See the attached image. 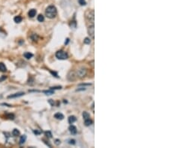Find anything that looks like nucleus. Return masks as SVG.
I'll return each mask as SVG.
<instances>
[{"mask_svg":"<svg viewBox=\"0 0 169 148\" xmlns=\"http://www.w3.org/2000/svg\"><path fill=\"white\" fill-rule=\"evenodd\" d=\"M92 123V120H90V118L87 120H84V124H85V126H90Z\"/></svg>","mask_w":169,"mask_h":148,"instance_id":"16","label":"nucleus"},{"mask_svg":"<svg viewBox=\"0 0 169 148\" xmlns=\"http://www.w3.org/2000/svg\"><path fill=\"white\" fill-rule=\"evenodd\" d=\"M94 11H89L86 14V17H87V19L90 22H92V24H94Z\"/></svg>","mask_w":169,"mask_h":148,"instance_id":"3","label":"nucleus"},{"mask_svg":"<svg viewBox=\"0 0 169 148\" xmlns=\"http://www.w3.org/2000/svg\"><path fill=\"white\" fill-rule=\"evenodd\" d=\"M22 17L21 16H17V17H14V20L16 23H20L21 22H22Z\"/></svg>","mask_w":169,"mask_h":148,"instance_id":"14","label":"nucleus"},{"mask_svg":"<svg viewBox=\"0 0 169 148\" xmlns=\"http://www.w3.org/2000/svg\"><path fill=\"white\" fill-rule=\"evenodd\" d=\"M54 118H56V119L62 120L64 118V115L62 114H61V113H56V114H54Z\"/></svg>","mask_w":169,"mask_h":148,"instance_id":"10","label":"nucleus"},{"mask_svg":"<svg viewBox=\"0 0 169 148\" xmlns=\"http://www.w3.org/2000/svg\"><path fill=\"white\" fill-rule=\"evenodd\" d=\"M91 43V41L89 38H86L85 40H84V43H86V44H89Z\"/></svg>","mask_w":169,"mask_h":148,"instance_id":"22","label":"nucleus"},{"mask_svg":"<svg viewBox=\"0 0 169 148\" xmlns=\"http://www.w3.org/2000/svg\"><path fill=\"white\" fill-rule=\"evenodd\" d=\"M33 55L30 53H24V57H25L26 58H27V59H30L31 58H33Z\"/></svg>","mask_w":169,"mask_h":148,"instance_id":"18","label":"nucleus"},{"mask_svg":"<svg viewBox=\"0 0 169 148\" xmlns=\"http://www.w3.org/2000/svg\"><path fill=\"white\" fill-rule=\"evenodd\" d=\"M76 121H77V118H75V116H70V117L68 118V123H69L70 124L75 123Z\"/></svg>","mask_w":169,"mask_h":148,"instance_id":"12","label":"nucleus"},{"mask_svg":"<svg viewBox=\"0 0 169 148\" xmlns=\"http://www.w3.org/2000/svg\"><path fill=\"white\" fill-rule=\"evenodd\" d=\"M12 135H14V136H18L20 135V132L19 130H17V129H14L13 131H12Z\"/></svg>","mask_w":169,"mask_h":148,"instance_id":"19","label":"nucleus"},{"mask_svg":"<svg viewBox=\"0 0 169 148\" xmlns=\"http://www.w3.org/2000/svg\"><path fill=\"white\" fill-rule=\"evenodd\" d=\"M44 93H45V94H47V95H51V94H54V91H53V90H46V91H44Z\"/></svg>","mask_w":169,"mask_h":148,"instance_id":"21","label":"nucleus"},{"mask_svg":"<svg viewBox=\"0 0 169 148\" xmlns=\"http://www.w3.org/2000/svg\"><path fill=\"white\" fill-rule=\"evenodd\" d=\"M68 144H75V141L74 139L68 140Z\"/></svg>","mask_w":169,"mask_h":148,"instance_id":"25","label":"nucleus"},{"mask_svg":"<svg viewBox=\"0 0 169 148\" xmlns=\"http://www.w3.org/2000/svg\"><path fill=\"white\" fill-rule=\"evenodd\" d=\"M37 20L38 21H39V22H43V21L45 20V17H44L42 14H39V15L38 16Z\"/></svg>","mask_w":169,"mask_h":148,"instance_id":"20","label":"nucleus"},{"mask_svg":"<svg viewBox=\"0 0 169 148\" xmlns=\"http://www.w3.org/2000/svg\"><path fill=\"white\" fill-rule=\"evenodd\" d=\"M67 41H66V42H65V44H67V43H68V41H69V39H68V38H67Z\"/></svg>","mask_w":169,"mask_h":148,"instance_id":"30","label":"nucleus"},{"mask_svg":"<svg viewBox=\"0 0 169 148\" xmlns=\"http://www.w3.org/2000/svg\"><path fill=\"white\" fill-rule=\"evenodd\" d=\"M26 136L25 135H22V136L21 137V139H20V144H23L25 143V141H26Z\"/></svg>","mask_w":169,"mask_h":148,"instance_id":"17","label":"nucleus"},{"mask_svg":"<svg viewBox=\"0 0 169 148\" xmlns=\"http://www.w3.org/2000/svg\"><path fill=\"white\" fill-rule=\"evenodd\" d=\"M56 57L60 60H65L68 58V55L65 51H63V50H60V51L56 52Z\"/></svg>","mask_w":169,"mask_h":148,"instance_id":"2","label":"nucleus"},{"mask_svg":"<svg viewBox=\"0 0 169 148\" xmlns=\"http://www.w3.org/2000/svg\"><path fill=\"white\" fill-rule=\"evenodd\" d=\"M23 95H24L23 92H20V93H16V94L9 96V98H16V97H22Z\"/></svg>","mask_w":169,"mask_h":148,"instance_id":"7","label":"nucleus"},{"mask_svg":"<svg viewBox=\"0 0 169 148\" xmlns=\"http://www.w3.org/2000/svg\"><path fill=\"white\" fill-rule=\"evenodd\" d=\"M79 4L80 5H86V1L85 0H78Z\"/></svg>","mask_w":169,"mask_h":148,"instance_id":"23","label":"nucleus"},{"mask_svg":"<svg viewBox=\"0 0 169 148\" xmlns=\"http://www.w3.org/2000/svg\"><path fill=\"white\" fill-rule=\"evenodd\" d=\"M77 78V74L75 73L74 71L69 72V73L68 74V79L69 81H75Z\"/></svg>","mask_w":169,"mask_h":148,"instance_id":"6","label":"nucleus"},{"mask_svg":"<svg viewBox=\"0 0 169 148\" xmlns=\"http://www.w3.org/2000/svg\"><path fill=\"white\" fill-rule=\"evenodd\" d=\"M30 38L33 41H38V40L39 39V37H38V35L37 34H35V33L32 34V35L30 36Z\"/></svg>","mask_w":169,"mask_h":148,"instance_id":"13","label":"nucleus"},{"mask_svg":"<svg viewBox=\"0 0 169 148\" xmlns=\"http://www.w3.org/2000/svg\"><path fill=\"white\" fill-rule=\"evenodd\" d=\"M45 134L47 135V136L48 137V138H51L52 137V134H51V133L50 132H46V133Z\"/></svg>","mask_w":169,"mask_h":148,"instance_id":"26","label":"nucleus"},{"mask_svg":"<svg viewBox=\"0 0 169 148\" xmlns=\"http://www.w3.org/2000/svg\"><path fill=\"white\" fill-rule=\"evenodd\" d=\"M69 131L72 133V135H76L77 134V128L72 125V126H69Z\"/></svg>","mask_w":169,"mask_h":148,"instance_id":"9","label":"nucleus"},{"mask_svg":"<svg viewBox=\"0 0 169 148\" xmlns=\"http://www.w3.org/2000/svg\"><path fill=\"white\" fill-rule=\"evenodd\" d=\"M7 118H9V119L13 120V119H14V114H8V115H7Z\"/></svg>","mask_w":169,"mask_h":148,"instance_id":"24","label":"nucleus"},{"mask_svg":"<svg viewBox=\"0 0 169 148\" xmlns=\"http://www.w3.org/2000/svg\"><path fill=\"white\" fill-rule=\"evenodd\" d=\"M36 14H37L36 10H35V9H31V10H29V13H28V15H29V17L33 18V17H34L36 15Z\"/></svg>","mask_w":169,"mask_h":148,"instance_id":"8","label":"nucleus"},{"mask_svg":"<svg viewBox=\"0 0 169 148\" xmlns=\"http://www.w3.org/2000/svg\"><path fill=\"white\" fill-rule=\"evenodd\" d=\"M56 14H57V10H56V7L53 6V5H50L46 8L45 15L50 19H53L54 17H56Z\"/></svg>","mask_w":169,"mask_h":148,"instance_id":"1","label":"nucleus"},{"mask_svg":"<svg viewBox=\"0 0 169 148\" xmlns=\"http://www.w3.org/2000/svg\"><path fill=\"white\" fill-rule=\"evenodd\" d=\"M88 34L92 39H94V38H95V26H94V24H92L91 26L88 27Z\"/></svg>","mask_w":169,"mask_h":148,"instance_id":"4","label":"nucleus"},{"mask_svg":"<svg viewBox=\"0 0 169 148\" xmlns=\"http://www.w3.org/2000/svg\"><path fill=\"white\" fill-rule=\"evenodd\" d=\"M0 71L1 72H6L7 71V67H5V65L3 63L0 62Z\"/></svg>","mask_w":169,"mask_h":148,"instance_id":"11","label":"nucleus"},{"mask_svg":"<svg viewBox=\"0 0 169 148\" xmlns=\"http://www.w3.org/2000/svg\"><path fill=\"white\" fill-rule=\"evenodd\" d=\"M83 118H84V120L89 119V118H90V115H89V113L87 112H83Z\"/></svg>","mask_w":169,"mask_h":148,"instance_id":"15","label":"nucleus"},{"mask_svg":"<svg viewBox=\"0 0 169 148\" xmlns=\"http://www.w3.org/2000/svg\"><path fill=\"white\" fill-rule=\"evenodd\" d=\"M55 144H56V145H60V144H61V141H60V140L56 139V141H55Z\"/></svg>","mask_w":169,"mask_h":148,"instance_id":"27","label":"nucleus"},{"mask_svg":"<svg viewBox=\"0 0 169 148\" xmlns=\"http://www.w3.org/2000/svg\"><path fill=\"white\" fill-rule=\"evenodd\" d=\"M61 86H58V87H53V88H50V89L51 90H54V89H61Z\"/></svg>","mask_w":169,"mask_h":148,"instance_id":"28","label":"nucleus"},{"mask_svg":"<svg viewBox=\"0 0 169 148\" xmlns=\"http://www.w3.org/2000/svg\"><path fill=\"white\" fill-rule=\"evenodd\" d=\"M87 73V70L86 68H80L77 70V76L80 77V78H84Z\"/></svg>","mask_w":169,"mask_h":148,"instance_id":"5","label":"nucleus"},{"mask_svg":"<svg viewBox=\"0 0 169 148\" xmlns=\"http://www.w3.org/2000/svg\"><path fill=\"white\" fill-rule=\"evenodd\" d=\"M34 133H35V134H36V135H39L40 133H41V132H38V130H35Z\"/></svg>","mask_w":169,"mask_h":148,"instance_id":"29","label":"nucleus"}]
</instances>
